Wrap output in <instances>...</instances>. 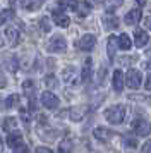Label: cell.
<instances>
[{
    "label": "cell",
    "instance_id": "40",
    "mask_svg": "<svg viewBox=\"0 0 151 153\" xmlns=\"http://www.w3.org/2000/svg\"><path fill=\"white\" fill-rule=\"evenodd\" d=\"M0 47H4V42H2V40H0Z\"/></svg>",
    "mask_w": 151,
    "mask_h": 153
},
{
    "label": "cell",
    "instance_id": "1",
    "mask_svg": "<svg viewBox=\"0 0 151 153\" xmlns=\"http://www.w3.org/2000/svg\"><path fill=\"white\" fill-rule=\"evenodd\" d=\"M125 117V107L124 105H113L105 110V119L110 124H120Z\"/></svg>",
    "mask_w": 151,
    "mask_h": 153
},
{
    "label": "cell",
    "instance_id": "31",
    "mask_svg": "<svg viewBox=\"0 0 151 153\" xmlns=\"http://www.w3.org/2000/svg\"><path fill=\"white\" fill-rule=\"evenodd\" d=\"M34 153H53L50 148H47V146H38L36 150H34Z\"/></svg>",
    "mask_w": 151,
    "mask_h": 153
},
{
    "label": "cell",
    "instance_id": "28",
    "mask_svg": "<svg viewBox=\"0 0 151 153\" xmlns=\"http://www.w3.org/2000/svg\"><path fill=\"white\" fill-rule=\"evenodd\" d=\"M45 84L48 88H57V77L55 76H47L45 77Z\"/></svg>",
    "mask_w": 151,
    "mask_h": 153
},
{
    "label": "cell",
    "instance_id": "30",
    "mask_svg": "<svg viewBox=\"0 0 151 153\" xmlns=\"http://www.w3.org/2000/svg\"><path fill=\"white\" fill-rule=\"evenodd\" d=\"M14 153H29V148H27L24 143L21 146H17V148H14Z\"/></svg>",
    "mask_w": 151,
    "mask_h": 153
},
{
    "label": "cell",
    "instance_id": "4",
    "mask_svg": "<svg viewBox=\"0 0 151 153\" xmlns=\"http://www.w3.org/2000/svg\"><path fill=\"white\" fill-rule=\"evenodd\" d=\"M141 81H143V74L137 69H130L127 72V86L130 90H137L141 86Z\"/></svg>",
    "mask_w": 151,
    "mask_h": 153
},
{
    "label": "cell",
    "instance_id": "17",
    "mask_svg": "<svg viewBox=\"0 0 151 153\" xmlns=\"http://www.w3.org/2000/svg\"><path fill=\"white\" fill-rule=\"evenodd\" d=\"M117 48H118V38H117V36H110L108 43H107V50H108V57L110 59L115 55Z\"/></svg>",
    "mask_w": 151,
    "mask_h": 153
},
{
    "label": "cell",
    "instance_id": "29",
    "mask_svg": "<svg viewBox=\"0 0 151 153\" xmlns=\"http://www.w3.org/2000/svg\"><path fill=\"white\" fill-rule=\"evenodd\" d=\"M122 4V0H107V7L110 9V10H113L115 7H118Z\"/></svg>",
    "mask_w": 151,
    "mask_h": 153
},
{
    "label": "cell",
    "instance_id": "33",
    "mask_svg": "<svg viewBox=\"0 0 151 153\" xmlns=\"http://www.w3.org/2000/svg\"><path fill=\"white\" fill-rule=\"evenodd\" d=\"M144 86H146V90H148V91H151V74L146 77V83H144Z\"/></svg>",
    "mask_w": 151,
    "mask_h": 153
},
{
    "label": "cell",
    "instance_id": "35",
    "mask_svg": "<svg viewBox=\"0 0 151 153\" xmlns=\"http://www.w3.org/2000/svg\"><path fill=\"white\" fill-rule=\"evenodd\" d=\"M144 24H146V28L148 29H151V17H148V19L144 21Z\"/></svg>",
    "mask_w": 151,
    "mask_h": 153
},
{
    "label": "cell",
    "instance_id": "18",
    "mask_svg": "<svg viewBox=\"0 0 151 153\" xmlns=\"http://www.w3.org/2000/svg\"><path fill=\"white\" fill-rule=\"evenodd\" d=\"M103 22H105V28H107V29L118 28V19H117L113 14H107L105 17H103Z\"/></svg>",
    "mask_w": 151,
    "mask_h": 153
},
{
    "label": "cell",
    "instance_id": "37",
    "mask_svg": "<svg viewBox=\"0 0 151 153\" xmlns=\"http://www.w3.org/2000/svg\"><path fill=\"white\" fill-rule=\"evenodd\" d=\"M137 4H139V5H146V2H148V0H136Z\"/></svg>",
    "mask_w": 151,
    "mask_h": 153
},
{
    "label": "cell",
    "instance_id": "19",
    "mask_svg": "<svg viewBox=\"0 0 151 153\" xmlns=\"http://www.w3.org/2000/svg\"><path fill=\"white\" fill-rule=\"evenodd\" d=\"M130 47H132V42H130L129 35L122 33V35L118 36V48H122V50H129Z\"/></svg>",
    "mask_w": 151,
    "mask_h": 153
},
{
    "label": "cell",
    "instance_id": "27",
    "mask_svg": "<svg viewBox=\"0 0 151 153\" xmlns=\"http://www.w3.org/2000/svg\"><path fill=\"white\" fill-rule=\"evenodd\" d=\"M40 26H41V29H43L45 33H48V31L52 29V26H50V21H48V17H41Z\"/></svg>",
    "mask_w": 151,
    "mask_h": 153
},
{
    "label": "cell",
    "instance_id": "21",
    "mask_svg": "<svg viewBox=\"0 0 151 153\" xmlns=\"http://www.w3.org/2000/svg\"><path fill=\"white\" fill-rule=\"evenodd\" d=\"M22 90H24V95H27L29 98H33L34 95V83L31 79H26L24 83H22Z\"/></svg>",
    "mask_w": 151,
    "mask_h": 153
},
{
    "label": "cell",
    "instance_id": "41",
    "mask_svg": "<svg viewBox=\"0 0 151 153\" xmlns=\"http://www.w3.org/2000/svg\"><path fill=\"white\" fill-rule=\"evenodd\" d=\"M148 53H151V47H150V48H148Z\"/></svg>",
    "mask_w": 151,
    "mask_h": 153
},
{
    "label": "cell",
    "instance_id": "34",
    "mask_svg": "<svg viewBox=\"0 0 151 153\" xmlns=\"http://www.w3.org/2000/svg\"><path fill=\"white\" fill-rule=\"evenodd\" d=\"M86 2H88L89 5H91V7H93V5H100V4H101L103 0H86Z\"/></svg>",
    "mask_w": 151,
    "mask_h": 153
},
{
    "label": "cell",
    "instance_id": "7",
    "mask_svg": "<svg viewBox=\"0 0 151 153\" xmlns=\"http://www.w3.org/2000/svg\"><path fill=\"white\" fill-rule=\"evenodd\" d=\"M95 45H96V38L93 35H84L79 40V48L84 50V52H91L95 48Z\"/></svg>",
    "mask_w": 151,
    "mask_h": 153
},
{
    "label": "cell",
    "instance_id": "13",
    "mask_svg": "<svg viewBox=\"0 0 151 153\" xmlns=\"http://www.w3.org/2000/svg\"><path fill=\"white\" fill-rule=\"evenodd\" d=\"M41 5H43V0H21V7L24 10H29V12L38 10Z\"/></svg>",
    "mask_w": 151,
    "mask_h": 153
},
{
    "label": "cell",
    "instance_id": "8",
    "mask_svg": "<svg viewBox=\"0 0 151 153\" xmlns=\"http://www.w3.org/2000/svg\"><path fill=\"white\" fill-rule=\"evenodd\" d=\"M139 21H141V10H139V9L129 10V12L125 14V17H124V22L129 24V26H134V24H137Z\"/></svg>",
    "mask_w": 151,
    "mask_h": 153
},
{
    "label": "cell",
    "instance_id": "14",
    "mask_svg": "<svg viewBox=\"0 0 151 153\" xmlns=\"http://www.w3.org/2000/svg\"><path fill=\"white\" fill-rule=\"evenodd\" d=\"M93 134H95V138L100 139V141H107V139L112 138V131H110V129H107V127H101V126L95 127Z\"/></svg>",
    "mask_w": 151,
    "mask_h": 153
},
{
    "label": "cell",
    "instance_id": "9",
    "mask_svg": "<svg viewBox=\"0 0 151 153\" xmlns=\"http://www.w3.org/2000/svg\"><path fill=\"white\" fill-rule=\"evenodd\" d=\"M7 145L10 146V148H17V146L22 145V134L19 131H12L9 132V136H7Z\"/></svg>",
    "mask_w": 151,
    "mask_h": 153
},
{
    "label": "cell",
    "instance_id": "24",
    "mask_svg": "<svg viewBox=\"0 0 151 153\" xmlns=\"http://www.w3.org/2000/svg\"><path fill=\"white\" fill-rule=\"evenodd\" d=\"M16 126H17V120L14 117H7L5 120H4V129H5L7 132H12L14 129H16Z\"/></svg>",
    "mask_w": 151,
    "mask_h": 153
},
{
    "label": "cell",
    "instance_id": "3",
    "mask_svg": "<svg viewBox=\"0 0 151 153\" xmlns=\"http://www.w3.org/2000/svg\"><path fill=\"white\" fill-rule=\"evenodd\" d=\"M132 131L136 132L137 136H148L151 132V124L146 122L144 119H137L132 122Z\"/></svg>",
    "mask_w": 151,
    "mask_h": 153
},
{
    "label": "cell",
    "instance_id": "2",
    "mask_svg": "<svg viewBox=\"0 0 151 153\" xmlns=\"http://www.w3.org/2000/svg\"><path fill=\"white\" fill-rule=\"evenodd\" d=\"M65 48H67V42L64 36H53L48 43V50L55 52V53H62V52H65Z\"/></svg>",
    "mask_w": 151,
    "mask_h": 153
},
{
    "label": "cell",
    "instance_id": "25",
    "mask_svg": "<svg viewBox=\"0 0 151 153\" xmlns=\"http://www.w3.org/2000/svg\"><path fill=\"white\" fill-rule=\"evenodd\" d=\"M19 105V95H10V97L5 100V107L7 108H14Z\"/></svg>",
    "mask_w": 151,
    "mask_h": 153
},
{
    "label": "cell",
    "instance_id": "23",
    "mask_svg": "<svg viewBox=\"0 0 151 153\" xmlns=\"http://www.w3.org/2000/svg\"><path fill=\"white\" fill-rule=\"evenodd\" d=\"M12 17H14V10L12 9H4V10L0 12V26L5 24V22L9 21V19H12Z\"/></svg>",
    "mask_w": 151,
    "mask_h": 153
},
{
    "label": "cell",
    "instance_id": "22",
    "mask_svg": "<svg viewBox=\"0 0 151 153\" xmlns=\"http://www.w3.org/2000/svg\"><path fill=\"white\" fill-rule=\"evenodd\" d=\"M64 79L70 84H77V76H76V71L70 67V69L64 71Z\"/></svg>",
    "mask_w": 151,
    "mask_h": 153
},
{
    "label": "cell",
    "instance_id": "26",
    "mask_svg": "<svg viewBox=\"0 0 151 153\" xmlns=\"http://www.w3.org/2000/svg\"><path fill=\"white\" fill-rule=\"evenodd\" d=\"M70 148H72L70 141L69 139H62L60 146H58V153H70Z\"/></svg>",
    "mask_w": 151,
    "mask_h": 153
},
{
    "label": "cell",
    "instance_id": "5",
    "mask_svg": "<svg viewBox=\"0 0 151 153\" xmlns=\"http://www.w3.org/2000/svg\"><path fill=\"white\" fill-rule=\"evenodd\" d=\"M41 103L45 105L47 108H57L58 107V97L53 95L52 91H45L41 95Z\"/></svg>",
    "mask_w": 151,
    "mask_h": 153
},
{
    "label": "cell",
    "instance_id": "36",
    "mask_svg": "<svg viewBox=\"0 0 151 153\" xmlns=\"http://www.w3.org/2000/svg\"><path fill=\"white\" fill-rule=\"evenodd\" d=\"M127 145H129V146H136V141H134V139H127Z\"/></svg>",
    "mask_w": 151,
    "mask_h": 153
},
{
    "label": "cell",
    "instance_id": "15",
    "mask_svg": "<svg viewBox=\"0 0 151 153\" xmlns=\"http://www.w3.org/2000/svg\"><path fill=\"white\" fill-rule=\"evenodd\" d=\"M86 112H88V107H72L69 110V117L72 120H81L86 115Z\"/></svg>",
    "mask_w": 151,
    "mask_h": 153
},
{
    "label": "cell",
    "instance_id": "12",
    "mask_svg": "<svg viewBox=\"0 0 151 153\" xmlns=\"http://www.w3.org/2000/svg\"><path fill=\"white\" fill-rule=\"evenodd\" d=\"M148 40H150V38H148V33H146L144 29H136V31H134V43H136V47H139V48L144 47V45L148 43Z\"/></svg>",
    "mask_w": 151,
    "mask_h": 153
},
{
    "label": "cell",
    "instance_id": "6",
    "mask_svg": "<svg viewBox=\"0 0 151 153\" xmlns=\"http://www.w3.org/2000/svg\"><path fill=\"white\" fill-rule=\"evenodd\" d=\"M52 17H53L55 24L60 26V28H67L69 24H70L69 16L65 14V12H62V10H53V12H52Z\"/></svg>",
    "mask_w": 151,
    "mask_h": 153
},
{
    "label": "cell",
    "instance_id": "38",
    "mask_svg": "<svg viewBox=\"0 0 151 153\" xmlns=\"http://www.w3.org/2000/svg\"><path fill=\"white\" fill-rule=\"evenodd\" d=\"M146 67H148V69L151 71V59H150V60H148V62H146Z\"/></svg>",
    "mask_w": 151,
    "mask_h": 153
},
{
    "label": "cell",
    "instance_id": "39",
    "mask_svg": "<svg viewBox=\"0 0 151 153\" xmlns=\"http://www.w3.org/2000/svg\"><path fill=\"white\" fill-rule=\"evenodd\" d=\"M2 150H4V143H2V138H0V153H2Z\"/></svg>",
    "mask_w": 151,
    "mask_h": 153
},
{
    "label": "cell",
    "instance_id": "16",
    "mask_svg": "<svg viewBox=\"0 0 151 153\" xmlns=\"http://www.w3.org/2000/svg\"><path fill=\"white\" fill-rule=\"evenodd\" d=\"M113 88H115V91L124 90V72L120 69H117L113 72Z\"/></svg>",
    "mask_w": 151,
    "mask_h": 153
},
{
    "label": "cell",
    "instance_id": "11",
    "mask_svg": "<svg viewBox=\"0 0 151 153\" xmlns=\"http://www.w3.org/2000/svg\"><path fill=\"white\" fill-rule=\"evenodd\" d=\"M93 62H91V59H86L84 60V65H82V71H81V79L82 83H88L89 79H91V74H93Z\"/></svg>",
    "mask_w": 151,
    "mask_h": 153
},
{
    "label": "cell",
    "instance_id": "10",
    "mask_svg": "<svg viewBox=\"0 0 151 153\" xmlns=\"http://www.w3.org/2000/svg\"><path fill=\"white\" fill-rule=\"evenodd\" d=\"M5 36H7V40H9V43H10L12 47H16V45L19 43V29L16 28V26H9V28L5 29Z\"/></svg>",
    "mask_w": 151,
    "mask_h": 153
},
{
    "label": "cell",
    "instance_id": "20",
    "mask_svg": "<svg viewBox=\"0 0 151 153\" xmlns=\"http://www.w3.org/2000/svg\"><path fill=\"white\" fill-rule=\"evenodd\" d=\"M89 9H91V5H89L88 2H79L74 12H77V16H81V17H84V16H88Z\"/></svg>",
    "mask_w": 151,
    "mask_h": 153
},
{
    "label": "cell",
    "instance_id": "32",
    "mask_svg": "<svg viewBox=\"0 0 151 153\" xmlns=\"http://www.w3.org/2000/svg\"><path fill=\"white\" fill-rule=\"evenodd\" d=\"M143 153H151V141H146V143H144Z\"/></svg>",
    "mask_w": 151,
    "mask_h": 153
}]
</instances>
